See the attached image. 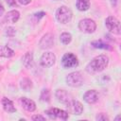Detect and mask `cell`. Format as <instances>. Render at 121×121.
I'll return each instance as SVG.
<instances>
[{
    "label": "cell",
    "instance_id": "6da1fadb",
    "mask_svg": "<svg viewBox=\"0 0 121 121\" xmlns=\"http://www.w3.org/2000/svg\"><path fill=\"white\" fill-rule=\"evenodd\" d=\"M109 63V58L106 55H99L94 58L86 66V71L89 74H96L103 71Z\"/></svg>",
    "mask_w": 121,
    "mask_h": 121
},
{
    "label": "cell",
    "instance_id": "7a4b0ae2",
    "mask_svg": "<svg viewBox=\"0 0 121 121\" xmlns=\"http://www.w3.org/2000/svg\"><path fill=\"white\" fill-rule=\"evenodd\" d=\"M56 18L60 24H67L72 19V11L67 7L62 6L57 9Z\"/></svg>",
    "mask_w": 121,
    "mask_h": 121
},
{
    "label": "cell",
    "instance_id": "3957f363",
    "mask_svg": "<svg viewBox=\"0 0 121 121\" xmlns=\"http://www.w3.org/2000/svg\"><path fill=\"white\" fill-rule=\"evenodd\" d=\"M105 26L113 34L119 35L121 33V28H120V22L113 16H109L105 20Z\"/></svg>",
    "mask_w": 121,
    "mask_h": 121
},
{
    "label": "cell",
    "instance_id": "277c9868",
    "mask_svg": "<svg viewBox=\"0 0 121 121\" xmlns=\"http://www.w3.org/2000/svg\"><path fill=\"white\" fill-rule=\"evenodd\" d=\"M66 83L71 87H78L83 83V78L79 72H72L66 77Z\"/></svg>",
    "mask_w": 121,
    "mask_h": 121
},
{
    "label": "cell",
    "instance_id": "5b68a950",
    "mask_svg": "<svg viewBox=\"0 0 121 121\" xmlns=\"http://www.w3.org/2000/svg\"><path fill=\"white\" fill-rule=\"evenodd\" d=\"M78 28H79L80 31H82L84 33H93L96 28V25H95L94 20L83 19V20L79 21Z\"/></svg>",
    "mask_w": 121,
    "mask_h": 121
},
{
    "label": "cell",
    "instance_id": "8992f818",
    "mask_svg": "<svg viewBox=\"0 0 121 121\" xmlns=\"http://www.w3.org/2000/svg\"><path fill=\"white\" fill-rule=\"evenodd\" d=\"M61 64L65 68H73V67L78 66V61L77 57L74 54L66 53L63 55V57L61 59Z\"/></svg>",
    "mask_w": 121,
    "mask_h": 121
},
{
    "label": "cell",
    "instance_id": "52a82bcc",
    "mask_svg": "<svg viewBox=\"0 0 121 121\" xmlns=\"http://www.w3.org/2000/svg\"><path fill=\"white\" fill-rule=\"evenodd\" d=\"M46 114L51 119H61V120L68 119V112L63 110L57 109V108H51V109L47 110Z\"/></svg>",
    "mask_w": 121,
    "mask_h": 121
},
{
    "label": "cell",
    "instance_id": "ba28073f",
    "mask_svg": "<svg viewBox=\"0 0 121 121\" xmlns=\"http://www.w3.org/2000/svg\"><path fill=\"white\" fill-rule=\"evenodd\" d=\"M66 104H67L66 107L68 108V111L71 113H73V114L79 115L83 112V106H82V104L79 101H77V100H73L72 99L69 102H67Z\"/></svg>",
    "mask_w": 121,
    "mask_h": 121
},
{
    "label": "cell",
    "instance_id": "9c48e42d",
    "mask_svg": "<svg viewBox=\"0 0 121 121\" xmlns=\"http://www.w3.org/2000/svg\"><path fill=\"white\" fill-rule=\"evenodd\" d=\"M56 57L52 52H45L41 57V64L43 67H50L55 63Z\"/></svg>",
    "mask_w": 121,
    "mask_h": 121
},
{
    "label": "cell",
    "instance_id": "30bf717a",
    "mask_svg": "<svg viewBox=\"0 0 121 121\" xmlns=\"http://www.w3.org/2000/svg\"><path fill=\"white\" fill-rule=\"evenodd\" d=\"M54 43V37L52 34L48 33L45 34L40 41V47L42 49H48L50 47H52Z\"/></svg>",
    "mask_w": 121,
    "mask_h": 121
},
{
    "label": "cell",
    "instance_id": "8fae6325",
    "mask_svg": "<svg viewBox=\"0 0 121 121\" xmlns=\"http://www.w3.org/2000/svg\"><path fill=\"white\" fill-rule=\"evenodd\" d=\"M83 99L89 104H94L98 100V93L95 90H89L83 95Z\"/></svg>",
    "mask_w": 121,
    "mask_h": 121
},
{
    "label": "cell",
    "instance_id": "7c38bea8",
    "mask_svg": "<svg viewBox=\"0 0 121 121\" xmlns=\"http://www.w3.org/2000/svg\"><path fill=\"white\" fill-rule=\"evenodd\" d=\"M55 95H56V97L58 98V100L62 103H67L70 100H72L71 95L64 90H57Z\"/></svg>",
    "mask_w": 121,
    "mask_h": 121
},
{
    "label": "cell",
    "instance_id": "4fadbf2b",
    "mask_svg": "<svg viewBox=\"0 0 121 121\" xmlns=\"http://www.w3.org/2000/svg\"><path fill=\"white\" fill-rule=\"evenodd\" d=\"M20 102L23 106V108L27 111V112H34L35 109H36V105L34 103L33 100L29 99V98H26V97H22L20 99Z\"/></svg>",
    "mask_w": 121,
    "mask_h": 121
},
{
    "label": "cell",
    "instance_id": "5bb4252c",
    "mask_svg": "<svg viewBox=\"0 0 121 121\" xmlns=\"http://www.w3.org/2000/svg\"><path fill=\"white\" fill-rule=\"evenodd\" d=\"M19 17H20L19 11H17V10H10V11H9L7 13L6 20H7V22H9L10 24H14V23H16L18 21Z\"/></svg>",
    "mask_w": 121,
    "mask_h": 121
},
{
    "label": "cell",
    "instance_id": "9a60e30c",
    "mask_svg": "<svg viewBox=\"0 0 121 121\" xmlns=\"http://www.w3.org/2000/svg\"><path fill=\"white\" fill-rule=\"evenodd\" d=\"M2 105H3L4 110L6 112H16V108L14 107L12 101L8 99V98H6V97H4L2 99Z\"/></svg>",
    "mask_w": 121,
    "mask_h": 121
},
{
    "label": "cell",
    "instance_id": "2e32d148",
    "mask_svg": "<svg viewBox=\"0 0 121 121\" xmlns=\"http://www.w3.org/2000/svg\"><path fill=\"white\" fill-rule=\"evenodd\" d=\"M14 55V51L9 46H1L0 47V57L3 58H10Z\"/></svg>",
    "mask_w": 121,
    "mask_h": 121
},
{
    "label": "cell",
    "instance_id": "e0dca14e",
    "mask_svg": "<svg viewBox=\"0 0 121 121\" xmlns=\"http://www.w3.org/2000/svg\"><path fill=\"white\" fill-rule=\"evenodd\" d=\"M76 6L78 10L85 11L90 8V1L89 0H77Z\"/></svg>",
    "mask_w": 121,
    "mask_h": 121
},
{
    "label": "cell",
    "instance_id": "ac0fdd59",
    "mask_svg": "<svg viewBox=\"0 0 121 121\" xmlns=\"http://www.w3.org/2000/svg\"><path fill=\"white\" fill-rule=\"evenodd\" d=\"M20 85H21V88L23 90H25V91H29L32 88V82H31V80L28 79V78H23L21 80Z\"/></svg>",
    "mask_w": 121,
    "mask_h": 121
},
{
    "label": "cell",
    "instance_id": "d6986e66",
    "mask_svg": "<svg viewBox=\"0 0 121 121\" xmlns=\"http://www.w3.org/2000/svg\"><path fill=\"white\" fill-rule=\"evenodd\" d=\"M92 45L95 48H102V49H111V46L108 43H103L101 40L99 41H94L92 42Z\"/></svg>",
    "mask_w": 121,
    "mask_h": 121
},
{
    "label": "cell",
    "instance_id": "ffe728a7",
    "mask_svg": "<svg viewBox=\"0 0 121 121\" xmlns=\"http://www.w3.org/2000/svg\"><path fill=\"white\" fill-rule=\"evenodd\" d=\"M60 42H61L63 44H68V43L71 42V40H72V36H71V34L68 33V32H63V33L60 34Z\"/></svg>",
    "mask_w": 121,
    "mask_h": 121
},
{
    "label": "cell",
    "instance_id": "44dd1931",
    "mask_svg": "<svg viewBox=\"0 0 121 121\" xmlns=\"http://www.w3.org/2000/svg\"><path fill=\"white\" fill-rule=\"evenodd\" d=\"M32 54L31 53H26L24 58H23V62L25 64L26 67H30L32 64Z\"/></svg>",
    "mask_w": 121,
    "mask_h": 121
},
{
    "label": "cell",
    "instance_id": "7402d4cb",
    "mask_svg": "<svg viewBox=\"0 0 121 121\" xmlns=\"http://www.w3.org/2000/svg\"><path fill=\"white\" fill-rule=\"evenodd\" d=\"M41 100H43V101H49V98H50V93H49V91L47 90V89H44V90H43L42 91V93H41Z\"/></svg>",
    "mask_w": 121,
    "mask_h": 121
},
{
    "label": "cell",
    "instance_id": "603a6c76",
    "mask_svg": "<svg viewBox=\"0 0 121 121\" xmlns=\"http://www.w3.org/2000/svg\"><path fill=\"white\" fill-rule=\"evenodd\" d=\"M15 29L13 28V27H11V26H9V27H8L7 28V31H6V34L8 35V36H9V37H13L14 35H15Z\"/></svg>",
    "mask_w": 121,
    "mask_h": 121
},
{
    "label": "cell",
    "instance_id": "cb8c5ba5",
    "mask_svg": "<svg viewBox=\"0 0 121 121\" xmlns=\"http://www.w3.org/2000/svg\"><path fill=\"white\" fill-rule=\"evenodd\" d=\"M96 120H109V118H108V116L106 115V114H104V113H99V114H97L96 115Z\"/></svg>",
    "mask_w": 121,
    "mask_h": 121
},
{
    "label": "cell",
    "instance_id": "d4e9b609",
    "mask_svg": "<svg viewBox=\"0 0 121 121\" xmlns=\"http://www.w3.org/2000/svg\"><path fill=\"white\" fill-rule=\"evenodd\" d=\"M32 120H42V121H44L45 117H43V115H40V114H36V115L32 116Z\"/></svg>",
    "mask_w": 121,
    "mask_h": 121
},
{
    "label": "cell",
    "instance_id": "484cf974",
    "mask_svg": "<svg viewBox=\"0 0 121 121\" xmlns=\"http://www.w3.org/2000/svg\"><path fill=\"white\" fill-rule=\"evenodd\" d=\"M34 15H35V17H36V18H38V19H40V18H42V17H43V16L45 15V13H44L43 11H41V12H37V13H35Z\"/></svg>",
    "mask_w": 121,
    "mask_h": 121
},
{
    "label": "cell",
    "instance_id": "4316f807",
    "mask_svg": "<svg viewBox=\"0 0 121 121\" xmlns=\"http://www.w3.org/2000/svg\"><path fill=\"white\" fill-rule=\"evenodd\" d=\"M6 2H7V4L9 5V6H16V1L15 0H6Z\"/></svg>",
    "mask_w": 121,
    "mask_h": 121
},
{
    "label": "cell",
    "instance_id": "83f0119b",
    "mask_svg": "<svg viewBox=\"0 0 121 121\" xmlns=\"http://www.w3.org/2000/svg\"><path fill=\"white\" fill-rule=\"evenodd\" d=\"M19 3H21L22 5H27L30 3V0H18Z\"/></svg>",
    "mask_w": 121,
    "mask_h": 121
},
{
    "label": "cell",
    "instance_id": "f1b7e54d",
    "mask_svg": "<svg viewBox=\"0 0 121 121\" xmlns=\"http://www.w3.org/2000/svg\"><path fill=\"white\" fill-rule=\"evenodd\" d=\"M3 12H4V8H3V6H2V4L0 2V16L3 14Z\"/></svg>",
    "mask_w": 121,
    "mask_h": 121
},
{
    "label": "cell",
    "instance_id": "f546056e",
    "mask_svg": "<svg viewBox=\"0 0 121 121\" xmlns=\"http://www.w3.org/2000/svg\"><path fill=\"white\" fill-rule=\"evenodd\" d=\"M115 3H116V0H112V6H113V5L115 6Z\"/></svg>",
    "mask_w": 121,
    "mask_h": 121
},
{
    "label": "cell",
    "instance_id": "4dcf8cb0",
    "mask_svg": "<svg viewBox=\"0 0 121 121\" xmlns=\"http://www.w3.org/2000/svg\"><path fill=\"white\" fill-rule=\"evenodd\" d=\"M119 119H120V115H118V116L115 118V120H119Z\"/></svg>",
    "mask_w": 121,
    "mask_h": 121
},
{
    "label": "cell",
    "instance_id": "1f68e13d",
    "mask_svg": "<svg viewBox=\"0 0 121 121\" xmlns=\"http://www.w3.org/2000/svg\"><path fill=\"white\" fill-rule=\"evenodd\" d=\"M55 1H58V0H55Z\"/></svg>",
    "mask_w": 121,
    "mask_h": 121
}]
</instances>
